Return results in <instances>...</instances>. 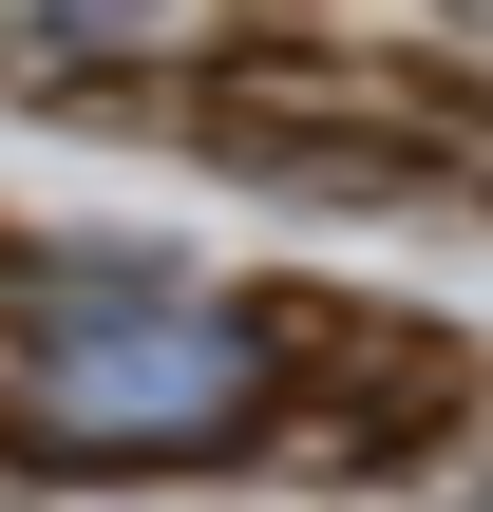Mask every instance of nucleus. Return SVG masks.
<instances>
[{
    "instance_id": "1",
    "label": "nucleus",
    "mask_w": 493,
    "mask_h": 512,
    "mask_svg": "<svg viewBox=\"0 0 493 512\" xmlns=\"http://www.w3.org/2000/svg\"><path fill=\"white\" fill-rule=\"evenodd\" d=\"M323 399V323L152 247L0 228V456L19 475H228Z\"/></svg>"
}]
</instances>
